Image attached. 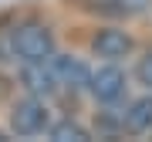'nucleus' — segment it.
Returning a JSON list of instances; mask_svg holds the SVG:
<instances>
[{"label":"nucleus","mask_w":152,"mask_h":142,"mask_svg":"<svg viewBox=\"0 0 152 142\" xmlns=\"http://www.w3.org/2000/svg\"><path fill=\"white\" fill-rule=\"evenodd\" d=\"M0 54L10 58V61H20V64L48 61L54 54V34H51L48 24H41V20H24V24H17V27H10L4 34Z\"/></svg>","instance_id":"1"},{"label":"nucleus","mask_w":152,"mask_h":142,"mask_svg":"<svg viewBox=\"0 0 152 142\" xmlns=\"http://www.w3.org/2000/svg\"><path fill=\"white\" fill-rule=\"evenodd\" d=\"M51 129V108H48V98L41 95H27V98L14 102L10 105V132L20 139H34V135H44Z\"/></svg>","instance_id":"2"},{"label":"nucleus","mask_w":152,"mask_h":142,"mask_svg":"<svg viewBox=\"0 0 152 142\" xmlns=\"http://www.w3.org/2000/svg\"><path fill=\"white\" fill-rule=\"evenodd\" d=\"M125 88H129V78H125V71L118 68V61H105L98 71H91V85H88V91H91V98L98 105H115L125 98Z\"/></svg>","instance_id":"3"},{"label":"nucleus","mask_w":152,"mask_h":142,"mask_svg":"<svg viewBox=\"0 0 152 142\" xmlns=\"http://www.w3.org/2000/svg\"><path fill=\"white\" fill-rule=\"evenodd\" d=\"M48 64H51V71H54L61 91H71V95L88 91V85H91V71H88V64H85L81 58H75V54H58V51H54V54L48 58Z\"/></svg>","instance_id":"4"},{"label":"nucleus","mask_w":152,"mask_h":142,"mask_svg":"<svg viewBox=\"0 0 152 142\" xmlns=\"http://www.w3.org/2000/svg\"><path fill=\"white\" fill-rule=\"evenodd\" d=\"M132 37L125 31H118V27H105V31H98L95 37H91V51L102 61H122V58H129L132 54Z\"/></svg>","instance_id":"5"},{"label":"nucleus","mask_w":152,"mask_h":142,"mask_svg":"<svg viewBox=\"0 0 152 142\" xmlns=\"http://www.w3.org/2000/svg\"><path fill=\"white\" fill-rule=\"evenodd\" d=\"M20 81H24V88H27V95H41V98H54V95H61V85H58V78H54V71H51L48 61L24 64Z\"/></svg>","instance_id":"6"},{"label":"nucleus","mask_w":152,"mask_h":142,"mask_svg":"<svg viewBox=\"0 0 152 142\" xmlns=\"http://www.w3.org/2000/svg\"><path fill=\"white\" fill-rule=\"evenodd\" d=\"M122 135H152V91L122 112Z\"/></svg>","instance_id":"7"},{"label":"nucleus","mask_w":152,"mask_h":142,"mask_svg":"<svg viewBox=\"0 0 152 142\" xmlns=\"http://www.w3.org/2000/svg\"><path fill=\"white\" fill-rule=\"evenodd\" d=\"M48 139H54V142H88V139H91V132H88L81 122L61 119V122H51Z\"/></svg>","instance_id":"8"},{"label":"nucleus","mask_w":152,"mask_h":142,"mask_svg":"<svg viewBox=\"0 0 152 142\" xmlns=\"http://www.w3.org/2000/svg\"><path fill=\"white\" fill-rule=\"evenodd\" d=\"M135 78H139V85L145 88V91H152V51L145 58H139V64H135Z\"/></svg>","instance_id":"9"}]
</instances>
